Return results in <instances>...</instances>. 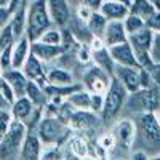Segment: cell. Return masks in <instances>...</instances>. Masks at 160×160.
<instances>
[{
	"label": "cell",
	"instance_id": "d4e9b609",
	"mask_svg": "<svg viewBox=\"0 0 160 160\" xmlns=\"http://www.w3.org/2000/svg\"><path fill=\"white\" fill-rule=\"evenodd\" d=\"M155 11L157 10H155V7L151 0H133V3L130 7V13L141 16L144 21H148Z\"/></svg>",
	"mask_w": 160,
	"mask_h": 160
},
{
	"label": "cell",
	"instance_id": "c3c4849f",
	"mask_svg": "<svg viewBox=\"0 0 160 160\" xmlns=\"http://www.w3.org/2000/svg\"><path fill=\"white\" fill-rule=\"evenodd\" d=\"M112 2H117V3H122V5H125V7H131V3H133V0H112Z\"/></svg>",
	"mask_w": 160,
	"mask_h": 160
},
{
	"label": "cell",
	"instance_id": "bcb514c9",
	"mask_svg": "<svg viewBox=\"0 0 160 160\" xmlns=\"http://www.w3.org/2000/svg\"><path fill=\"white\" fill-rule=\"evenodd\" d=\"M8 108H11V106H10V102L3 98V95H2V93H0V109H8Z\"/></svg>",
	"mask_w": 160,
	"mask_h": 160
},
{
	"label": "cell",
	"instance_id": "816d5d0a",
	"mask_svg": "<svg viewBox=\"0 0 160 160\" xmlns=\"http://www.w3.org/2000/svg\"><path fill=\"white\" fill-rule=\"evenodd\" d=\"M10 0H0V7H7Z\"/></svg>",
	"mask_w": 160,
	"mask_h": 160
},
{
	"label": "cell",
	"instance_id": "8fae6325",
	"mask_svg": "<svg viewBox=\"0 0 160 160\" xmlns=\"http://www.w3.org/2000/svg\"><path fill=\"white\" fill-rule=\"evenodd\" d=\"M112 133L117 139V146H120V148L125 149V151L133 148L135 139H136V127H135L133 120H130V118L118 120L117 125L112 130Z\"/></svg>",
	"mask_w": 160,
	"mask_h": 160
},
{
	"label": "cell",
	"instance_id": "d6986e66",
	"mask_svg": "<svg viewBox=\"0 0 160 160\" xmlns=\"http://www.w3.org/2000/svg\"><path fill=\"white\" fill-rule=\"evenodd\" d=\"M99 11L109 21H123L128 16L130 8L122 5V3L112 2V0H104V2L101 3V7H99Z\"/></svg>",
	"mask_w": 160,
	"mask_h": 160
},
{
	"label": "cell",
	"instance_id": "44dd1931",
	"mask_svg": "<svg viewBox=\"0 0 160 160\" xmlns=\"http://www.w3.org/2000/svg\"><path fill=\"white\" fill-rule=\"evenodd\" d=\"M37 108L32 104V101L28 98V96H21V98H16V101L11 104V115L13 118L16 120H21V122H26L35 111Z\"/></svg>",
	"mask_w": 160,
	"mask_h": 160
},
{
	"label": "cell",
	"instance_id": "b9f144b4",
	"mask_svg": "<svg viewBox=\"0 0 160 160\" xmlns=\"http://www.w3.org/2000/svg\"><path fill=\"white\" fill-rule=\"evenodd\" d=\"M11 18H13V13L10 11V8L8 7H0V29H3L5 26H8Z\"/></svg>",
	"mask_w": 160,
	"mask_h": 160
},
{
	"label": "cell",
	"instance_id": "e575fe53",
	"mask_svg": "<svg viewBox=\"0 0 160 160\" xmlns=\"http://www.w3.org/2000/svg\"><path fill=\"white\" fill-rule=\"evenodd\" d=\"M117 146V139L114 136V133H104V135L98 139V148L101 151H112Z\"/></svg>",
	"mask_w": 160,
	"mask_h": 160
},
{
	"label": "cell",
	"instance_id": "6da1fadb",
	"mask_svg": "<svg viewBox=\"0 0 160 160\" xmlns=\"http://www.w3.org/2000/svg\"><path fill=\"white\" fill-rule=\"evenodd\" d=\"M51 18L48 13L47 0H32L28 7V16H26V37L31 42L38 40L47 29L51 28Z\"/></svg>",
	"mask_w": 160,
	"mask_h": 160
},
{
	"label": "cell",
	"instance_id": "681fc988",
	"mask_svg": "<svg viewBox=\"0 0 160 160\" xmlns=\"http://www.w3.org/2000/svg\"><path fill=\"white\" fill-rule=\"evenodd\" d=\"M151 2L154 3L155 10H157V11H160V0H151Z\"/></svg>",
	"mask_w": 160,
	"mask_h": 160
},
{
	"label": "cell",
	"instance_id": "7a4b0ae2",
	"mask_svg": "<svg viewBox=\"0 0 160 160\" xmlns=\"http://www.w3.org/2000/svg\"><path fill=\"white\" fill-rule=\"evenodd\" d=\"M135 127H136V139L142 149L144 148H160V120L157 112H142L136 114L135 117Z\"/></svg>",
	"mask_w": 160,
	"mask_h": 160
},
{
	"label": "cell",
	"instance_id": "ac0fdd59",
	"mask_svg": "<svg viewBox=\"0 0 160 160\" xmlns=\"http://www.w3.org/2000/svg\"><path fill=\"white\" fill-rule=\"evenodd\" d=\"M31 55V40L28 37H21L19 40H16L13 45V51H11V68L13 69H21L28 56Z\"/></svg>",
	"mask_w": 160,
	"mask_h": 160
},
{
	"label": "cell",
	"instance_id": "9f6ffc18",
	"mask_svg": "<svg viewBox=\"0 0 160 160\" xmlns=\"http://www.w3.org/2000/svg\"><path fill=\"white\" fill-rule=\"evenodd\" d=\"M157 117H158V120H160V109H158V115H157Z\"/></svg>",
	"mask_w": 160,
	"mask_h": 160
},
{
	"label": "cell",
	"instance_id": "d6a6232c",
	"mask_svg": "<svg viewBox=\"0 0 160 160\" xmlns=\"http://www.w3.org/2000/svg\"><path fill=\"white\" fill-rule=\"evenodd\" d=\"M13 120L15 118H13V115H11V111L0 109V141H2V138L7 135V131L11 127Z\"/></svg>",
	"mask_w": 160,
	"mask_h": 160
},
{
	"label": "cell",
	"instance_id": "52a82bcc",
	"mask_svg": "<svg viewBox=\"0 0 160 160\" xmlns=\"http://www.w3.org/2000/svg\"><path fill=\"white\" fill-rule=\"evenodd\" d=\"M152 40H154V31L149 29L148 26H146L144 29L128 35V43L131 45L133 50H135L138 64L144 69H149L154 64L152 59H151V55H149L151 47H152Z\"/></svg>",
	"mask_w": 160,
	"mask_h": 160
},
{
	"label": "cell",
	"instance_id": "4dcf8cb0",
	"mask_svg": "<svg viewBox=\"0 0 160 160\" xmlns=\"http://www.w3.org/2000/svg\"><path fill=\"white\" fill-rule=\"evenodd\" d=\"M16 42V37L15 34H13V29L11 26H5L3 29H0V51H3L10 47H13Z\"/></svg>",
	"mask_w": 160,
	"mask_h": 160
},
{
	"label": "cell",
	"instance_id": "5b68a950",
	"mask_svg": "<svg viewBox=\"0 0 160 160\" xmlns=\"http://www.w3.org/2000/svg\"><path fill=\"white\" fill-rule=\"evenodd\" d=\"M28 136V127L21 120H13L7 135L0 141V160H8L21 152L24 139Z\"/></svg>",
	"mask_w": 160,
	"mask_h": 160
},
{
	"label": "cell",
	"instance_id": "7dc6e473",
	"mask_svg": "<svg viewBox=\"0 0 160 160\" xmlns=\"http://www.w3.org/2000/svg\"><path fill=\"white\" fill-rule=\"evenodd\" d=\"M64 160H80V157L78 155H75L74 152H68V154H64Z\"/></svg>",
	"mask_w": 160,
	"mask_h": 160
},
{
	"label": "cell",
	"instance_id": "9a60e30c",
	"mask_svg": "<svg viewBox=\"0 0 160 160\" xmlns=\"http://www.w3.org/2000/svg\"><path fill=\"white\" fill-rule=\"evenodd\" d=\"M98 114L91 112V111H85V109H75L74 114L69 118V127L71 130H80V131H88L93 130L98 125Z\"/></svg>",
	"mask_w": 160,
	"mask_h": 160
},
{
	"label": "cell",
	"instance_id": "ee69618b",
	"mask_svg": "<svg viewBox=\"0 0 160 160\" xmlns=\"http://www.w3.org/2000/svg\"><path fill=\"white\" fill-rule=\"evenodd\" d=\"M130 160H149V155H148V152H144V151H135L131 154V157H130Z\"/></svg>",
	"mask_w": 160,
	"mask_h": 160
},
{
	"label": "cell",
	"instance_id": "277c9868",
	"mask_svg": "<svg viewBox=\"0 0 160 160\" xmlns=\"http://www.w3.org/2000/svg\"><path fill=\"white\" fill-rule=\"evenodd\" d=\"M128 95L130 93L127 91L123 83L114 75L112 80H111V85H109L108 91H106V95H104V108H102V112H101V117H102L104 122H111V120H114L120 114V111H122L127 104Z\"/></svg>",
	"mask_w": 160,
	"mask_h": 160
},
{
	"label": "cell",
	"instance_id": "5bb4252c",
	"mask_svg": "<svg viewBox=\"0 0 160 160\" xmlns=\"http://www.w3.org/2000/svg\"><path fill=\"white\" fill-rule=\"evenodd\" d=\"M68 51L62 45H48V43H43L40 40H34L31 42V53L34 56H37L42 62H50L53 59L59 58L61 55Z\"/></svg>",
	"mask_w": 160,
	"mask_h": 160
},
{
	"label": "cell",
	"instance_id": "f1b7e54d",
	"mask_svg": "<svg viewBox=\"0 0 160 160\" xmlns=\"http://www.w3.org/2000/svg\"><path fill=\"white\" fill-rule=\"evenodd\" d=\"M123 26H125L127 34L130 35V34H135V32L144 29V28H146V21H144L141 16H138V15L128 13V16L123 19Z\"/></svg>",
	"mask_w": 160,
	"mask_h": 160
},
{
	"label": "cell",
	"instance_id": "ffe728a7",
	"mask_svg": "<svg viewBox=\"0 0 160 160\" xmlns=\"http://www.w3.org/2000/svg\"><path fill=\"white\" fill-rule=\"evenodd\" d=\"M19 154H21V160H40V155H42V142H40L38 136L28 133Z\"/></svg>",
	"mask_w": 160,
	"mask_h": 160
},
{
	"label": "cell",
	"instance_id": "836d02e7",
	"mask_svg": "<svg viewBox=\"0 0 160 160\" xmlns=\"http://www.w3.org/2000/svg\"><path fill=\"white\" fill-rule=\"evenodd\" d=\"M40 160H64V152L59 146H47V149L42 151Z\"/></svg>",
	"mask_w": 160,
	"mask_h": 160
},
{
	"label": "cell",
	"instance_id": "484cf974",
	"mask_svg": "<svg viewBox=\"0 0 160 160\" xmlns=\"http://www.w3.org/2000/svg\"><path fill=\"white\" fill-rule=\"evenodd\" d=\"M47 82H48V85H56V87L72 85V75L64 69L55 68L47 72Z\"/></svg>",
	"mask_w": 160,
	"mask_h": 160
},
{
	"label": "cell",
	"instance_id": "f5cc1de1",
	"mask_svg": "<svg viewBox=\"0 0 160 160\" xmlns=\"http://www.w3.org/2000/svg\"><path fill=\"white\" fill-rule=\"evenodd\" d=\"M149 160H160V154H155V155L149 157Z\"/></svg>",
	"mask_w": 160,
	"mask_h": 160
},
{
	"label": "cell",
	"instance_id": "8992f818",
	"mask_svg": "<svg viewBox=\"0 0 160 160\" xmlns=\"http://www.w3.org/2000/svg\"><path fill=\"white\" fill-rule=\"evenodd\" d=\"M125 106L128 109H131L135 114L157 112L160 109L158 90L154 87H149V88H141L135 93H130Z\"/></svg>",
	"mask_w": 160,
	"mask_h": 160
},
{
	"label": "cell",
	"instance_id": "7bdbcfd3",
	"mask_svg": "<svg viewBox=\"0 0 160 160\" xmlns=\"http://www.w3.org/2000/svg\"><path fill=\"white\" fill-rule=\"evenodd\" d=\"M148 71H149V74H151L152 83H155V87L160 90V64H152Z\"/></svg>",
	"mask_w": 160,
	"mask_h": 160
},
{
	"label": "cell",
	"instance_id": "1f68e13d",
	"mask_svg": "<svg viewBox=\"0 0 160 160\" xmlns=\"http://www.w3.org/2000/svg\"><path fill=\"white\" fill-rule=\"evenodd\" d=\"M69 151L82 158V157L88 155V144L83 138H74L69 144Z\"/></svg>",
	"mask_w": 160,
	"mask_h": 160
},
{
	"label": "cell",
	"instance_id": "11a10c76",
	"mask_svg": "<svg viewBox=\"0 0 160 160\" xmlns=\"http://www.w3.org/2000/svg\"><path fill=\"white\" fill-rule=\"evenodd\" d=\"M2 74H3V71H2V66H0V78H2Z\"/></svg>",
	"mask_w": 160,
	"mask_h": 160
},
{
	"label": "cell",
	"instance_id": "cb8c5ba5",
	"mask_svg": "<svg viewBox=\"0 0 160 160\" xmlns=\"http://www.w3.org/2000/svg\"><path fill=\"white\" fill-rule=\"evenodd\" d=\"M91 56H93L95 64L99 66L101 69H104L106 72H109L111 75L115 74V62L111 58V53H109L108 47H104V48H101L98 51H91Z\"/></svg>",
	"mask_w": 160,
	"mask_h": 160
},
{
	"label": "cell",
	"instance_id": "db71d44e",
	"mask_svg": "<svg viewBox=\"0 0 160 160\" xmlns=\"http://www.w3.org/2000/svg\"><path fill=\"white\" fill-rule=\"evenodd\" d=\"M69 2H75V3H77V5H78V3H80V2H82V0H69Z\"/></svg>",
	"mask_w": 160,
	"mask_h": 160
},
{
	"label": "cell",
	"instance_id": "9c48e42d",
	"mask_svg": "<svg viewBox=\"0 0 160 160\" xmlns=\"http://www.w3.org/2000/svg\"><path fill=\"white\" fill-rule=\"evenodd\" d=\"M142 71L144 68H127V66H117L115 77L123 83L128 93H135L142 88Z\"/></svg>",
	"mask_w": 160,
	"mask_h": 160
},
{
	"label": "cell",
	"instance_id": "f6af8a7d",
	"mask_svg": "<svg viewBox=\"0 0 160 160\" xmlns=\"http://www.w3.org/2000/svg\"><path fill=\"white\" fill-rule=\"evenodd\" d=\"M104 2V0H82L80 3H83V5H88L90 8H93V10H99V7H101V3Z\"/></svg>",
	"mask_w": 160,
	"mask_h": 160
},
{
	"label": "cell",
	"instance_id": "4316f807",
	"mask_svg": "<svg viewBox=\"0 0 160 160\" xmlns=\"http://www.w3.org/2000/svg\"><path fill=\"white\" fill-rule=\"evenodd\" d=\"M68 102H71L75 109H85L90 111V102H91V93L88 90L80 88L74 91L71 96H68Z\"/></svg>",
	"mask_w": 160,
	"mask_h": 160
},
{
	"label": "cell",
	"instance_id": "74e56055",
	"mask_svg": "<svg viewBox=\"0 0 160 160\" xmlns=\"http://www.w3.org/2000/svg\"><path fill=\"white\" fill-rule=\"evenodd\" d=\"M149 55L154 64H160V32H154V40Z\"/></svg>",
	"mask_w": 160,
	"mask_h": 160
},
{
	"label": "cell",
	"instance_id": "f546056e",
	"mask_svg": "<svg viewBox=\"0 0 160 160\" xmlns=\"http://www.w3.org/2000/svg\"><path fill=\"white\" fill-rule=\"evenodd\" d=\"M40 42L48 43V45H62V29H47L42 35H40Z\"/></svg>",
	"mask_w": 160,
	"mask_h": 160
},
{
	"label": "cell",
	"instance_id": "4fadbf2b",
	"mask_svg": "<svg viewBox=\"0 0 160 160\" xmlns=\"http://www.w3.org/2000/svg\"><path fill=\"white\" fill-rule=\"evenodd\" d=\"M21 71L24 72V75L28 77L29 80L37 82L42 88H45L48 85V82H47V72L43 71V62L40 61L37 56H34L32 53L28 56V59H26V62L21 68Z\"/></svg>",
	"mask_w": 160,
	"mask_h": 160
},
{
	"label": "cell",
	"instance_id": "7c38bea8",
	"mask_svg": "<svg viewBox=\"0 0 160 160\" xmlns=\"http://www.w3.org/2000/svg\"><path fill=\"white\" fill-rule=\"evenodd\" d=\"M109 53L111 58L114 59L115 66H127V68H141L138 64L135 50L131 48V45L128 42L118 43L114 47H109Z\"/></svg>",
	"mask_w": 160,
	"mask_h": 160
},
{
	"label": "cell",
	"instance_id": "ba28073f",
	"mask_svg": "<svg viewBox=\"0 0 160 160\" xmlns=\"http://www.w3.org/2000/svg\"><path fill=\"white\" fill-rule=\"evenodd\" d=\"M114 75H111L109 72H106L104 69H101L99 66H93L90 68L85 74H83V87L85 90H88L90 93H101V95H106L111 80Z\"/></svg>",
	"mask_w": 160,
	"mask_h": 160
},
{
	"label": "cell",
	"instance_id": "d590c367",
	"mask_svg": "<svg viewBox=\"0 0 160 160\" xmlns=\"http://www.w3.org/2000/svg\"><path fill=\"white\" fill-rule=\"evenodd\" d=\"M0 93H2L3 98L10 102V106L16 101V93H15V90L11 88V85L7 82V80H5L3 77L0 78Z\"/></svg>",
	"mask_w": 160,
	"mask_h": 160
},
{
	"label": "cell",
	"instance_id": "ab89813d",
	"mask_svg": "<svg viewBox=\"0 0 160 160\" xmlns=\"http://www.w3.org/2000/svg\"><path fill=\"white\" fill-rule=\"evenodd\" d=\"M11 51H13V47L0 51V66H2V71L11 69Z\"/></svg>",
	"mask_w": 160,
	"mask_h": 160
},
{
	"label": "cell",
	"instance_id": "7402d4cb",
	"mask_svg": "<svg viewBox=\"0 0 160 160\" xmlns=\"http://www.w3.org/2000/svg\"><path fill=\"white\" fill-rule=\"evenodd\" d=\"M108 22H109V19L106 18L99 10H95V11L91 13L90 19H88L85 24H87V28H88V31L91 32L93 37H101V38H102V34H104V31H106V26H108Z\"/></svg>",
	"mask_w": 160,
	"mask_h": 160
},
{
	"label": "cell",
	"instance_id": "603a6c76",
	"mask_svg": "<svg viewBox=\"0 0 160 160\" xmlns=\"http://www.w3.org/2000/svg\"><path fill=\"white\" fill-rule=\"evenodd\" d=\"M26 96L32 101V104L35 106L37 109H42L43 106L48 102V96H47V93H45V88H42L37 82H32V80H29V83H28Z\"/></svg>",
	"mask_w": 160,
	"mask_h": 160
},
{
	"label": "cell",
	"instance_id": "f907efd6",
	"mask_svg": "<svg viewBox=\"0 0 160 160\" xmlns=\"http://www.w3.org/2000/svg\"><path fill=\"white\" fill-rule=\"evenodd\" d=\"M80 160H98V158H95L93 155H85V157H82Z\"/></svg>",
	"mask_w": 160,
	"mask_h": 160
},
{
	"label": "cell",
	"instance_id": "2e32d148",
	"mask_svg": "<svg viewBox=\"0 0 160 160\" xmlns=\"http://www.w3.org/2000/svg\"><path fill=\"white\" fill-rule=\"evenodd\" d=\"M102 40L106 47H114L118 43L128 42V34L125 31L123 21H109L108 26H106V31L102 34Z\"/></svg>",
	"mask_w": 160,
	"mask_h": 160
},
{
	"label": "cell",
	"instance_id": "3957f363",
	"mask_svg": "<svg viewBox=\"0 0 160 160\" xmlns=\"http://www.w3.org/2000/svg\"><path fill=\"white\" fill-rule=\"evenodd\" d=\"M71 131L72 130L68 123H62L59 118L48 115H43L37 125V136L45 146H59L69 138Z\"/></svg>",
	"mask_w": 160,
	"mask_h": 160
},
{
	"label": "cell",
	"instance_id": "60d3db41",
	"mask_svg": "<svg viewBox=\"0 0 160 160\" xmlns=\"http://www.w3.org/2000/svg\"><path fill=\"white\" fill-rule=\"evenodd\" d=\"M95 11L93 8H90L88 5H83V3H78V7H77V18L80 19V21H83V22H87L88 19H90V16H91V13Z\"/></svg>",
	"mask_w": 160,
	"mask_h": 160
},
{
	"label": "cell",
	"instance_id": "8d00e7d4",
	"mask_svg": "<svg viewBox=\"0 0 160 160\" xmlns=\"http://www.w3.org/2000/svg\"><path fill=\"white\" fill-rule=\"evenodd\" d=\"M102 108H104V95H101V93H91L90 111H91V112H95V114H99V115H101Z\"/></svg>",
	"mask_w": 160,
	"mask_h": 160
},
{
	"label": "cell",
	"instance_id": "30bf717a",
	"mask_svg": "<svg viewBox=\"0 0 160 160\" xmlns=\"http://www.w3.org/2000/svg\"><path fill=\"white\" fill-rule=\"evenodd\" d=\"M47 7L53 24L58 28H66L72 19V10L69 0H47Z\"/></svg>",
	"mask_w": 160,
	"mask_h": 160
},
{
	"label": "cell",
	"instance_id": "83f0119b",
	"mask_svg": "<svg viewBox=\"0 0 160 160\" xmlns=\"http://www.w3.org/2000/svg\"><path fill=\"white\" fill-rule=\"evenodd\" d=\"M26 16H28V10L15 13L13 18H11V21H10V26H11L13 34H15L16 40H19L21 37L26 35Z\"/></svg>",
	"mask_w": 160,
	"mask_h": 160
},
{
	"label": "cell",
	"instance_id": "e0dca14e",
	"mask_svg": "<svg viewBox=\"0 0 160 160\" xmlns=\"http://www.w3.org/2000/svg\"><path fill=\"white\" fill-rule=\"evenodd\" d=\"M2 77L11 85V88L15 90L16 98L26 96V90H28L29 78L24 75V72L21 69H13V68L11 69H7V71H3Z\"/></svg>",
	"mask_w": 160,
	"mask_h": 160
},
{
	"label": "cell",
	"instance_id": "f35d334b",
	"mask_svg": "<svg viewBox=\"0 0 160 160\" xmlns=\"http://www.w3.org/2000/svg\"><path fill=\"white\" fill-rule=\"evenodd\" d=\"M10 11L15 15V13H19V11H24V10H28L29 7V0H10L8 5Z\"/></svg>",
	"mask_w": 160,
	"mask_h": 160
}]
</instances>
